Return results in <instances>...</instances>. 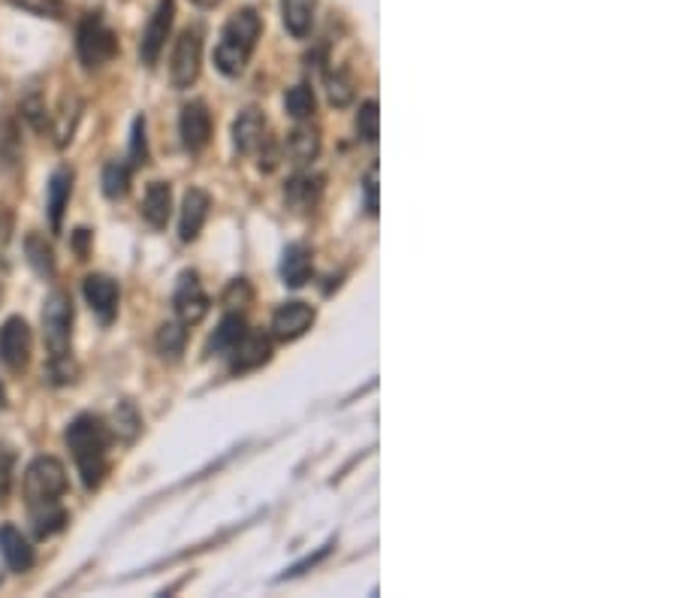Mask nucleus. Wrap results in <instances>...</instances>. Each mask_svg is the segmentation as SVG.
<instances>
[{
  "label": "nucleus",
  "mask_w": 679,
  "mask_h": 598,
  "mask_svg": "<svg viewBox=\"0 0 679 598\" xmlns=\"http://www.w3.org/2000/svg\"><path fill=\"white\" fill-rule=\"evenodd\" d=\"M109 426L97 414H79L64 432L70 454L76 460L85 489H97L109 472Z\"/></svg>",
  "instance_id": "f257e3e1"
},
{
  "label": "nucleus",
  "mask_w": 679,
  "mask_h": 598,
  "mask_svg": "<svg viewBox=\"0 0 679 598\" xmlns=\"http://www.w3.org/2000/svg\"><path fill=\"white\" fill-rule=\"evenodd\" d=\"M73 299L64 290H52L43 306V339L49 348V381L52 384H70L76 369L70 363V344H73Z\"/></svg>",
  "instance_id": "f03ea898"
},
{
  "label": "nucleus",
  "mask_w": 679,
  "mask_h": 598,
  "mask_svg": "<svg viewBox=\"0 0 679 598\" xmlns=\"http://www.w3.org/2000/svg\"><path fill=\"white\" fill-rule=\"evenodd\" d=\"M260 33H263V19L251 7L233 12L227 19L218 49H215V66L223 76H239L246 70L251 55H254Z\"/></svg>",
  "instance_id": "7ed1b4c3"
},
{
  "label": "nucleus",
  "mask_w": 679,
  "mask_h": 598,
  "mask_svg": "<svg viewBox=\"0 0 679 598\" xmlns=\"http://www.w3.org/2000/svg\"><path fill=\"white\" fill-rule=\"evenodd\" d=\"M67 493V468L55 456H36L24 472V502L31 514L36 511L61 508V498Z\"/></svg>",
  "instance_id": "20e7f679"
},
{
  "label": "nucleus",
  "mask_w": 679,
  "mask_h": 598,
  "mask_svg": "<svg viewBox=\"0 0 679 598\" xmlns=\"http://www.w3.org/2000/svg\"><path fill=\"white\" fill-rule=\"evenodd\" d=\"M76 52L85 70H101L118 55V37L112 31L101 12H88L76 31Z\"/></svg>",
  "instance_id": "39448f33"
},
{
  "label": "nucleus",
  "mask_w": 679,
  "mask_h": 598,
  "mask_svg": "<svg viewBox=\"0 0 679 598\" xmlns=\"http://www.w3.org/2000/svg\"><path fill=\"white\" fill-rule=\"evenodd\" d=\"M202 64V33L194 28V31H185L176 40V49H173V58H169V79L176 89H190L197 76H200Z\"/></svg>",
  "instance_id": "423d86ee"
},
{
  "label": "nucleus",
  "mask_w": 679,
  "mask_h": 598,
  "mask_svg": "<svg viewBox=\"0 0 679 598\" xmlns=\"http://www.w3.org/2000/svg\"><path fill=\"white\" fill-rule=\"evenodd\" d=\"M31 351H34L31 327L22 318L3 321V327H0V363L15 375H22L24 369L31 365Z\"/></svg>",
  "instance_id": "0eeeda50"
},
{
  "label": "nucleus",
  "mask_w": 679,
  "mask_h": 598,
  "mask_svg": "<svg viewBox=\"0 0 679 598\" xmlns=\"http://www.w3.org/2000/svg\"><path fill=\"white\" fill-rule=\"evenodd\" d=\"M173 19H176V0H157L152 19L145 24L143 40H139V61L145 66H155L164 45H167V37L173 31Z\"/></svg>",
  "instance_id": "6e6552de"
},
{
  "label": "nucleus",
  "mask_w": 679,
  "mask_h": 598,
  "mask_svg": "<svg viewBox=\"0 0 679 598\" xmlns=\"http://www.w3.org/2000/svg\"><path fill=\"white\" fill-rule=\"evenodd\" d=\"M173 309H176V318H179L185 327L200 323L202 318L209 315V297H206L197 272H190V269L188 272H181L176 293H173Z\"/></svg>",
  "instance_id": "1a4fd4ad"
},
{
  "label": "nucleus",
  "mask_w": 679,
  "mask_h": 598,
  "mask_svg": "<svg viewBox=\"0 0 679 598\" xmlns=\"http://www.w3.org/2000/svg\"><path fill=\"white\" fill-rule=\"evenodd\" d=\"M312 323H314L312 306H309V302H300V299H293V302L279 306L275 315H272V336H275L279 342H296L300 336H305V332L312 330Z\"/></svg>",
  "instance_id": "9d476101"
},
{
  "label": "nucleus",
  "mask_w": 679,
  "mask_h": 598,
  "mask_svg": "<svg viewBox=\"0 0 679 598\" xmlns=\"http://www.w3.org/2000/svg\"><path fill=\"white\" fill-rule=\"evenodd\" d=\"M179 133L188 152H202L209 145V140H212V112L202 100H190L188 106L181 110Z\"/></svg>",
  "instance_id": "9b49d317"
},
{
  "label": "nucleus",
  "mask_w": 679,
  "mask_h": 598,
  "mask_svg": "<svg viewBox=\"0 0 679 598\" xmlns=\"http://www.w3.org/2000/svg\"><path fill=\"white\" fill-rule=\"evenodd\" d=\"M82 290H85V299H88L91 311L101 318V323L115 321V315H118V299H122V288H118L115 278L103 276V272H94V276L85 278Z\"/></svg>",
  "instance_id": "f8f14e48"
},
{
  "label": "nucleus",
  "mask_w": 679,
  "mask_h": 598,
  "mask_svg": "<svg viewBox=\"0 0 679 598\" xmlns=\"http://www.w3.org/2000/svg\"><path fill=\"white\" fill-rule=\"evenodd\" d=\"M269 143V124L267 115L260 110L239 112L233 122V145L239 155H257Z\"/></svg>",
  "instance_id": "ddd939ff"
},
{
  "label": "nucleus",
  "mask_w": 679,
  "mask_h": 598,
  "mask_svg": "<svg viewBox=\"0 0 679 598\" xmlns=\"http://www.w3.org/2000/svg\"><path fill=\"white\" fill-rule=\"evenodd\" d=\"M227 357H230V372H233V375H239V372H251L257 365L269 363V357H272V342H269V336H263V332L248 330Z\"/></svg>",
  "instance_id": "4468645a"
},
{
  "label": "nucleus",
  "mask_w": 679,
  "mask_h": 598,
  "mask_svg": "<svg viewBox=\"0 0 679 598\" xmlns=\"http://www.w3.org/2000/svg\"><path fill=\"white\" fill-rule=\"evenodd\" d=\"M70 194H73V169L61 166L49 178V188H45V212H49V224H52V233H61V224H64V212H67Z\"/></svg>",
  "instance_id": "2eb2a0df"
},
{
  "label": "nucleus",
  "mask_w": 679,
  "mask_h": 598,
  "mask_svg": "<svg viewBox=\"0 0 679 598\" xmlns=\"http://www.w3.org/2000/svg\"><path fill=\"white\" fill-rule=\"evenodd\" d=\"M209 209H212V199L209 194L200 188H190L185 194V203H181V218H179V236L181 243H194L200 236L202 224L209 218Z\"/></svg>",
  "instance_id": "dca6fc26"
},
{
  "label": "nucleus",
  "mask_w": 679,
  "mask_h": 598,
  "mask_svg": "<svg viewBox=\"0 0 679 598\" xmlns=\"http://www.w3.org/2000/svg\"><path fill=\"white\" fill-rule=\"evenodd\" d=\"M0 556H3V563L10 565L12 571H19V575L34 565V547H31V542H28L15 526H10V523L0 526Z\"/></svg>",
  "instance_id": "f3484780"
},
{
  "label": "nucleus",
  "mask_w": 679,
  "mask_h": 598,
  "mask_svg": "<svg viewBox=\"0 0 679 598\" xmlns=\"http://www.w3.org/2000/svg\"><path fill=\"white\" fill-rule=\"evenodd\" d=\"M169 215H173V188L167 182H152L143 197V218L155 230H164L169 224Z\"/></svg>",
  "instance_id": "a211bd4d"
},
{
  "label": "nucleus",
  "mask_w": 679,
  "mask_h": 598,
  "mask_svg": "<svg viewBox=\"0 0 679 598\" xmlns=\"http://www.w3.org/2000/svg\"><path fill=\"white\" fill-rule=\"evenodd\" d=\"M312 276V251L309 245L302 243H290L284 248V257H281V278L288 288H302L305 281Z\"/></svg>",
  "instance_id": "6ab92c4d"
},
{
  "label": "nucleus",
  "mask_w": 679,
  "mask_h": 598,
  "mask_svg": "<svg viewBox=\"0 0 679 598\" xmlns=\"http://www.w3.org/2000/svg\"><path fill=\"white\" fill-rule=\"evenodd\" d=\"M323 190V178L312 176V173H302V176H293L284 188V199L293 212H312L317 206Z\"/></svg>",
  "instance_id": "aec40b11"
},
{
  "label": "nucleus",
  "mask_w": 679,
  "mask_h": 598,
  "mask_svg": "<svg viewBox=\"0 0 679 598\" xmlns=\"http://www.w3.org/2000/svg\"><path fill=\"white\" fill-rule=\"evenodd\" d=\"M248 332V323L242 315H223V321L218 323V330L212 332V339L206 342V357H227L233 351L239 339Z\"/></svg>",
  "instance_id": "412c9836"
},
{
  "label": "nucleus",
  "mask_w": 679,
  "mask_h": 598,
  "mask_svg": "<svg viewBox=\"0 0 679 598\" xmlns=\"http://www.w3.org/2000/svg\"><path fill=\"white\" fill-rule=\"evenodd\" d=\"M314 10H317V0H281V19L290 37L305 40L312 33Z\"/></svg>",
  "instance_id": "4be33fe9"
},
{
  "label": "nucleus",
  "mask_w": 679,
  "mask_h": 598,
  "mask_svg": "<svg viewBox=\"0 0 679 598\" xmlns=\"http://www.w3.org/2000/svg\"><path fill=\"white\" fill-rule=\"evenodd\" d=\"M284 148H288V157L293 164H312L317 152H321V136H317V131H312V127L300 124V127L288 136V145H284Z\"/></svg>",
  "instance_id": "5701e85b"
},
{
  "label": "nucleus",
  "mask_w": 679,
  "mask_h": 598,
  "mask_svg": "<svg viewBox=\"0 0 679 598\" xmlns=\"http://www.w3.org/2000/svg\"><path fill=\"white\" fill-rule=\"evenodd\" d=\"M185 344H188V330L181 321H167L157 330V354L176 363L185 354Z\"/></svg>",
  "instance_id": "b1692460"
},
{
  "label": "nucleus",
  "mask_w": 679,
  "mask_h": 598,
  "mask_svg": "<svg viewBox=\"0 0 679 598\" xmlns=\"http://www.w3.org/2000/svg\"><path fill=\"white\" fill-rule=\"evenodd\" d=\"M24 255H28V264L34 266L36 276L43 278L55 276V251H52V245L45 243L40 233H28V239H24Z\"/></svg>",
  "instance_id": "393cba45"
},
{
  "label": "nucleus",
  "mask_w": 679,
  "mask_h": 598,
  "mask_svg": "<svg viewBox=\"0 0 679 598\" xmlns=\"http://www.w3.org/2000/svg\"><path fill=\"white\" fill-rule=\"evenodd\" d=\"M130 169L134 166L124 164V161H109L103 166V194L109 199H124L130 190Z\"/></svg>",
  "instance_id": "a878e982"
},
{
  "label": "nucleus",
  "mask_w": 679,
  "mask_h": 598,
  "mask_svg": "<svg viewBox=\"0 0 679 598\" xmlns=\"http://www.w3.org/2000/svg\"><path fill=\"white\" fill-rule=\"evenodd\" d=\"M139 430H143V417H139L134 402H118V409L112 414V432L124 442H134Z\"/></svg>",
  "instance_id": "bb28decb"
},
{
  "label": "nucleus",
  "mask_w": 679,
  "mask_h": 598,
  "mask_svg": "<svg viewBox=\"0 0 679 598\" xmlns=\"http://www.w3.org/2000/svg\"><path fill=\"white\" fill-rule=\"evenodd\" d=\"M284 110H288L290 118H296V122H305V118H312L314 110H317L314 91L309 89V85H293V89L284 94Z\"/></svg>",
  "instance_id": "cd10ccee"
},
{
  "label": "nucleus",
  "mask_w": 679,
  "mask_h": 598,
  "mask_svg": "<svg viewBox=\"0 0 679 598\" xmlns=\"http://www.w3.org/2000/svg\"><path fill=\"white\" fill-rule=\"evenodd\" d=\"M67 511L64 508H52V511H36L31 514V523H34V535L36 538H52L58 532L67 526Z\"/></svg>",
  "instance_id": "c85d7f7f"
},
{
  "label": "nucleus",
  "mask_w": 679,
  "mask_h": 598,
  "mask_svg": "<svg viewBox=\"0 0 679 598\" xmlns=\"http://www.w3.org/2000/svg\"><path fill=\"white\" fill-rule=\"evenodd\" d=\"M15 7H22L24 12H31V16H40V19H67L70 16V7L64 3V0H12Z\"/></svg>",
  "instance_id": "c756f323"
},
{
  "label": "nucleus",
  "mask_w": 679,
  "mask_h": 598,
  "mask_svg": "<svg viewBox=\"0 0 679 598\" xmlns=\"http://www.w3.org/2000/svg\"><path fill=\"white\" fill-rule=\"evenodd\" d=\"M380 131V112L375 100H366L357 112V133L366 140V143H375Z\"/></svg>",
  "instance_id": "7c9ffc66"
},
{
  "label": "nucleus",
  "mask_w": 679,
  "mask_h": 598,
  "mask_svg": "<svg viewBox=\"0 0 679 598\" xmlns=\"http://www.w3.org/2000/svg\"><path fill=\"white\" fill-rule=\"evenodd\" d=\"M22 115L31 122L34 131H45L49 127V112H45V103L40 100V91H28V97L22 100Z\"/></svg>",
  "instance_id": "2f4dec72"
},
{
  "label": "nucleus",
  "mask_w": 679,
  "mask_h": 598,
  "mask_svg": "<svg viewBox=\"0 0 679 598\" xmlns=\"http://www.w3.org/2000/svg\"><path fill=\"white\" fill-rule=\"evenodd\" d=\"M326 91H330V100H333L335 106H347L354 100V82L345 73H330L326 76Z\"/></svg>",
  "instance_id": "473e14b6"
},
{
  "label": "nucleus",
  "mask_w": 679,
  "mask_h": 598,
  "mask_svg": "<svg viewBox=\"0 0 679 598\" xmlns=\"http://www.w3.org/2000/svg\"><path fill=\"white\" fill-rule=\"evenodd\" d=\"M12 468H15V454H12L10 444L0 442V505H3L7 498H10Z\"/></svg>",
  "instance_id": "72a5a7b5"
},
{
  "label": "nucleus",
  "mask_w": 679,
  "mask_h": 598,
  "mask_svg": "<svg viewBox=\"0 0 679 598\" xmlns=\"http://www.w3.org/2000/svg\"><path fill=\"white\" fill-rule=\"evenodd\" d=\"M130 161L134 166L148 164V143H145V118L139 115L134 122V133H130Z\"/></svg>",
  "instance_id": "f704fd0d"
},
{
  "label": "nucleus",
  "mask_w": 679,
  "mask_h": 598,
  "mask_svg": "<svg viewBox=\"0 0 679 598\" xmlns=\"http://www.w3.org/2000/svg\"><path fill=\"white\" fill-rule=\"evenodd\" d=\"M366 209L368 215H378V169L366 176Z\"/></svg>",
  "instance_id": "c9c22d12"
},
{
  "label": "nucleus",
  "mask_w": 679,
  "mask_h": 598,
  "mask_svg": "<svg viewBox=\"0 0 679 598\" xmlns=\"http://www.w3.org/2000/svg\"><path fill=\"white\" fill-rule=\"evenodd\" d=\"M190 3H197V7H202V10H212V7H218L221 0H190Z\"/></svg>",
  "instance_id": "e433bc0d"
},
{
  "label": "nucleus",
  "mask_w": 679,
  "mask_h": 598,
  "mask_svg": "<svg viewBox=\"0 0 679 598\" xmlns=\"http://www.w3.org/2000/svg\"><path fill=\"white\" fill-rule=\"evenodd\" d=\"M0 409H3V388H0Z\"/></svg>",
  "instance_id": "4c0bfd02"
}]
</instances>
